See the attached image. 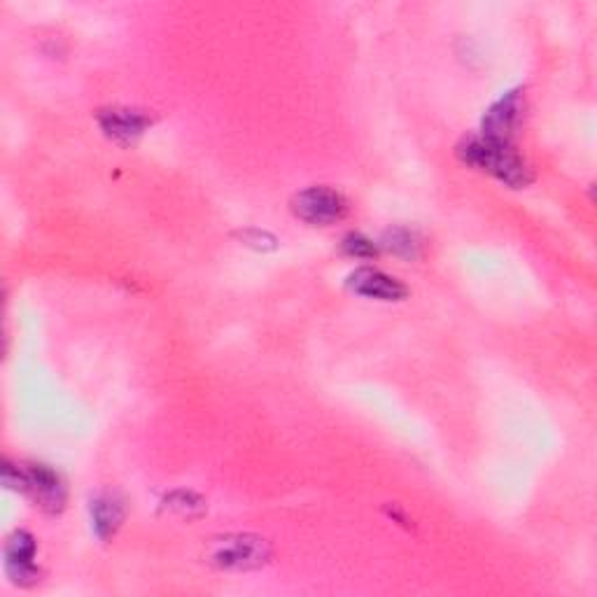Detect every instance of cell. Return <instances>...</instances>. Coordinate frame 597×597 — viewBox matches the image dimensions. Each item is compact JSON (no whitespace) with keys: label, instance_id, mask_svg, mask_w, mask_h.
Returning a JSON list of instances; mask_svg holds the SVG:
<instances>
[{"label":"cell","instance_id":"6da1fadb","mask_svg":"<svg viewBox=\"0 0 597 597\" xmlns=\"http://www.w3.org/2000/svg\"><path fill=\"white\" fill-rule=\"evenodd\" d=\"M457 159L464 166H472L481 173H488L500 183L523 189L535 181L533 168L527 166V162L516 152L514 143H502L485 136H467L457 147H455Z\"/></svg>","mask_w":597,"mask_h":597},{"label":"cell","instance_id":"7a4b0ae2","mask_svg":"<svg viewBox=\"0 0 597 597\" xmlns=\"http://www.w3.org/2000/svg\"><path fill=\"white\" fill-rule=\"evenodd\" d=\"M292 213L301 219V223L311 227H329L341 223L348 215V202L341 192L325 185H316L295 194Z\"/></svg>","mask_w":597,"mask_h":597},{"label":"cell","instance_id":"3957f363","mask_svg":"<svg viewBox=\"0 0 597 597\" xmlns=\"http://www.w3.org/2000/svg\"><path fill=\"white\" fill-rule=\"evenodd\" d=\"M19 470V493L29 495L45 514H61L65 506V485L61 476L45 464H27Z\"/></svg>","mask_w":597,"mask_h":597},{"label":"cell","instance_id":"277c9868","mask_svg":"<svg viewBox=\"0 0 597 597\" xmlns=\"http://www.w3.org/2000/svg\"><path fill=\"white\" fill-rule=\"evenodd\" d=\"M271 550L269 544L250 537V535H234L217 542V548L213 550V563L225 569H253L269 560Z\"/></svg>","mask_w":597,"mask_h":597},{"label":"cell","instance_id":"5b68a950","mask_svg":"<svg viewBox=\"0 0 597 597\" xmlns=\"http://www.w3.org/2000/svg\"><path fill=\"white\" fill-rule=\"evenodd\" d=\"M523 110H525L523 90L506 92L500 101H495L488 110H485L483 122H481V136L502 141V143H512L516 126L523 117Z\"/></svg>","mask_w":597,"mask_h":597},{"label":"cell","instance_id":"8992f818","mask_svg":"<svg viewBox=\"0 0 597 597\" xmlns=\"http://www.w3.org/2000/svg\"><path fill=\"white\" fill-rule=\"evenodd\" d=\"M99 126L103 134L120 145H134L145 131L150 128L152 120L136 107H103L96 113Z\"/></svg>","mask_w":597,"mask_h":597},{"label":"cell","instance_id":"52a82bcc","mask_svg":"<svg viewBox=\"0 0 597 597\" xmlns=\"http://www.w3.org/2000/svg\"><path fill=\"white\" fill-rule=\"evenodd\" d=\"M348 290L352 295L375 301H404L409 297V287L404 282L369 267L350 274Z\"/></svg>","mask_w":597,"mask_h":597},{"label":"cell","instance_id":"ba28073f","mask_svg":"<svg viewBox=\"0 0 597 597\" xmlns=\"http://www.w3.org/2000/svg\"><path fill=\"white\" fill-rule=\"evenodd\" d=\"M35 539L24 533V529H17V533L8 539L6 544V569L12 577L14 584L29 586L38 581V567H35Z\"/></svg>","mask_w":597,"mask_h":597},{"label":"cell","instance_id":"9c48e42d","mask_svg":"<svg viewBox=\"0 0 597 597\" xmlns=\"http://www.w3.org/2000/svg\"><path fill=\"white\" fill-rule=\"evenodd\" d=\"M92 521L96 535L105 542L117 535V529L124 523V504L110 495H101L92 502Z\"/></svg>","mask_w":597,"mask_h":597},{"label":"cell","instance_id":"30bf717a","mask_svg":"<svg viewBox=\"0 0 597 597\" xmlns=\"http://www.w3.org/2000/svg\"><path fill=\"white\" fill-rule=\"evenodd\" d=\"M379 248L402 257V259H418L420 250H423V240L411 229L404 227H394L388 229L379 243Z\"/></svg>","mask_w":597,"mask_h":597},{"label":"cell","instance_id":"8fae6325","mask_svg":"<svg viewBox=\"0 0 597 597\" xmlns=\"http://www.w3.org/2000/svg\"><path fill=\"white\" fill-rule=\"evenodd\" d=\"M341 250H343V255L358 257V259H373V257H379V253H381L379 243L369 240L362 234H348L341 243Z\"/></svg>","mask_w":597,"mask_h":597}]
</instances>
